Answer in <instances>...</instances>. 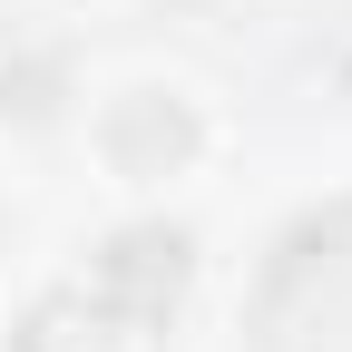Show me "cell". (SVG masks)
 <instances>
[{
    "label": "cell",
    "mask_w": 352,
    "mask_h": 352,
    "mask_svg": "<svg viewBox=\"0 0 352 352\" xmlns=\"http://www.w3.org/2000/svg\"><path fill=\"white\" fill-rule=\"evenodd\" d=\"M245 352H352V206L314 215L254 294Z\"/></svg>",
    "instance_id": "6da1fadb"
}]
</instances>
